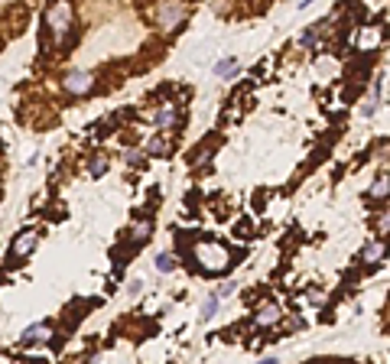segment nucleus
Returning <instances> with one entry per match:
<instances>
[{
    "mask_svg": "<svg viewBox=\"0 0 390 364\" xmlns=\"http://www.w3.org/2000/svg\"><path fill=\"white\" fill-rule=\"evenodd\" d=\"M195 264L205 273H222L231 267V250L218 241H202V244H195Z\"/></svg>",
    "mask_w": 390,
    "mask_h": 364,
    "instance_id": "f257e3e1",
    "label": "nucleus"
},
{
    "mask_svg": "<svg viewBox=\"0 0 390 364\" xmlns=\"http://www.w3.org/2000/svg\"><path fill=\"white\" fill-rule=\"evenodd\" d=\"M75 26V10H72L69 0H55L53 7L46 10V30L53 33L55 43H65V36Z\"/></svg>",
    "mask_w": 390,
    "mask_h": 364,
    "instance_id": "f03ea898",
    "label": "nucleus"
},
{
    "mask_svg": "<svg viewBox=\"0 0 390 364\" xmlns=\"http://www.w3.org/2000/svg\"><path fill=\"white\" fill-rule=\"evenodd\" d=\"M185 13H189V7H185L183 0H160L153 10V23L163 33H176L185 23Z\"/></svg>",
    "mask_w": 390,
    "mask_h": 364,
    "instance_id": "7ed1b4c3",
    "label": "nucleus"
},
{
    "mask_svg": "<svg viewBox=\"0 0 390 364\" xmlns=\"http://www.w3.org/2000/svg\"><path fill=\"white\" fill-rule=\"evenodd\" d=\"M36 244H39V231L36 228H23V231L13 238V244H10V260H23V257H30L33 250H36Z\"/></svg>",
    "mask_w": 390,
    "mask_h": 364,
    "instance_id": "20e7f679",
    "label": "nucleus"
},
{
    "mask_svg": "<svg viewBox=\"0 0 390 364\" xmlns=\"http://www.w3.org/2000/svg\"><path fill=\"white\" fill-rule=\"evenodd\" d=\"M62 88H65V94H88L94 88V75L85 69H75L62 78Z\"/></svg>",
    "mask_w": 390,
    "mask_h": 364,
    "instance_id": "39448f33",
    "label": "nucleus"
},
{
    "mask_svg": "<svg viewBox=\"0 0 390 364\" xmlns=\"http://www.w3.org/2000/svg\"><path fill=\"white\" fill-rule=\"evenodd\" d=\"M280 316H283L280 302L264 299V302H257V309H254V326H260V329H273L276 322H280Z\"/></svg>",
    "mask_w": 390,
    "mask_h": 364,
    "instance_id": "423d86ee",
    "label": "nucleus"
},
{
    "mask_svg": "<svg viewBox=\"0 0 390 364\" xmlns=\"http://www.w3.org/2000/svg\"><path fill=\"white\" fill-rule=\"evenodd\" d=\"M153 127L160 133H166V131H173V127H179V108L173 104V101H166L160 111H156V117H153Z\"/></svg>",
    "mask_w": 390,
    "mask_h": 364,
    "instance_id": "0eeeda50",
    "label": "nucleus"
},
{
    "mask_svg": "<svg viewBox=\"0 0 390 364\" xmlns=\"http://www.w3.org/2000/svg\"><path fill=\"white\" fill-rule=\"evenodd\" d=\"M53 326L49 322H43V326H30L23 332V345H49L53 341Z\"/></svg>",
    "mask_w": 390,
    "mask_h": 364,
    "instance_id": "6e6552de",
    "label": "nucleus"
},
{
    "mask_svg": "<svg viewBox=\"0 0 390 364\" xmlns=\"http://www.w3.org/2000/svg\"><path fill=\"white\" fill-rule=\"evenodd\" d=\"M150 231H153V221H150V218H143V221H134V225H130L127 241H130V244H143V241H150Z\"/></svg>",
    "mask_w": 390,
    "mask_h": 364,
    "instance_id": "1a4fd4ad",
    "label": "nucleus"
},
{
    "mask_svg": "<svg viewBox=\"0 0 390 364\" xmlns=\"http://www.w3.org/2000/svg\"><path fill=\"white\" fill-rule=\"evenodd\" d=\"M361 260H364L367 267H374L384 260V241H371L364 250H361Z\"/></svg>",
    "mask_w": 390,
    "mask_h": 364,
    "instance_id": "9d476101",
    "label": "nucleus"
},
{
    "mask_svg": "<svg viewBox=\"0 0 390 364\" xmlns=\"http://www.w3.org/2000/svg\"><path fill=\"white\" fill-rule=\"evenodd\" d=\"M169 150H173V143H169L166 137H153V140H146V147H143V153H150V156H169Z\"/></svg>",
    "mask_w": 390,
    "mask_h": 364,
    "instance_id": "9b49d317",
    "label": "nucleus"
},
{
    "mask_svg": "<svg viewBox=\"0 0 390 364\" xmlns=\"http://www.w3.org/2000/svg\"><path fill=\"white\" fill-rule=\"evenodd\" d=\"M107 166H111V160H107V153H94L92 160H88V172H92V179H101L107 172Z\"/></svg>",
    "mask_w": 390,
    "mask_h": 364,
    "instance_id": "f8f14e48",
    "label": "nucleus"
},
{
    "mask_svg": "<svg viewBox=\"0 0 390 364\" xmlns=\"http://www.w3.org/2000/svg\"><path fill=\"white\" fill-rule=\"evenodd\" d=\"M153 264H156V270H160V273H173L179 267V260L173 254H166V250H163V254H156Z\"/></svg>",
    "mask_w": 390,
    "mask_h": 364,
    "instance_id": "ddd939ff",
    "label": "nucleus"
},
{
    "mask_svg": "<svg viewBox=\"0 0 390 364\" xmlns=\"http://www.w3.org/2000/svg\"><path fill=\"white\" fill-rule=\"evenodd\" d=\"M234 72H237L234 59H222V62H215V75H218V78H231Z\"/></svg>",
    "mask_w": 390,
    "mask_h": 364,
    "instance_id": "4468645a",
    "label": "nucleus"
},
{
    "mask_svg": "<svg viewBox=\"0 0 390 364\" xmlns=\"http://www.w3.org/2000/svg\"><path fill=\"white\" fill-rule=\"evenodd\" d=\"M387 186H390L387 176H381V179L374 182V186L367 189V195H371V199H387Z\"/></svg>",
    "mask_w": 390,
    "mask_h": 364,
    "instance_id": "2eb2a0df",
    "label": "nucleus"
},
{
    "mask_svg": "<svg viewBox=\"0 0 390 364\" xmlns=\"http://www.w3.org/2000/svg\"><path fill=\"white\" fill-rule=\"evenodd\" d=\"M218 302H222V299H218V293L208 296L205 306H202V319H215V312H218Z\"/></svg>",
    "mask_w": 390,
    "mask_h": 364,
    "instance_id": "dca6fc26",
    "label": "nucleus"
},
{
    "mask_svg": "<svg viewBox=\"0 0 390 364\" xmlns=\"http://www.w3.org/2000/svg\"><path fill=\"white\" fill-rule=\"evenodd\" d=\"M315 39H319V33H315V30H306L303 36H299V46H303V49H313Z\"/></svg>",
    "mask_w": 390,
    "mask_h": 364,
    "instance_id": "f3484780",
    "label": "nucleus"
},
{
    "mask_svg": "<svg viewBox=\"0 0 390 364\" xmlns=\"http://www.w3.org/2000/svg\"><path fill=\"white\" fill-rule=\"evenodd\" d=\"M124 163H127V166H140V163H143V153H140V150H127V153H124Z\"/></svg>",
    "mask_w": 390,
    "mask_h": 364,
    "instance_id": "a211bd4d",
    "label": "nucleus"
},
{
    "mask_svg": "<svg viewBox=\"0 0 390 364\" xmlns=\"http://www.w3.org/2000/svg\"><path fill=\"white\" fill-rule=\"evenodd\" d=\"M234 289H237V283H224V287L218 289V299H228V296H234Z\"/></svg>",
    "mask_w": 390,
    "mask_h": 364,
    "instance_id": "6ab92c4d",
    "label": "nucleus"
},
{
    "mask_svg": "<svg viewBox=\"0 0 390 364\" xmlns=\"http://www.w3.org/2000/svg\"><path fill=\"white\" fill-rule=\"evenodd\" d=\"M387 225H390V218H387V211L381 215V221H377V228H381V234H387Z\"/></svg>",
    "mask_w": 390,
    "mask_h": 364,
    "instance_id": "aec40b11",
    "label": "nucleus"
},
{
    "mask_svg": "<svg viewBox=\"0 0 390 364\" xmlns=\"http://www.w3.org/2000/svg\"><path fill=\"white\" fill-rule=\"evenodd\" d=\"M140 287H143V280H130V287H127V289H130L134 296H137V293H140Z\"/></svg>",
    "mask_w": 390,
    "mask_h": 364,
    "instance_id": "412c9836",
    "label": "nucleus"
}]
</instances>
